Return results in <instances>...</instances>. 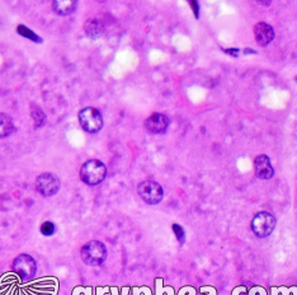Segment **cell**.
<instances>
[{
    "label": "cell",
    "mask_w": 297,
    "mask_h": 295,
    "mask_svg": "<svg viewBox=\"0 0 297 295\" xmlns=\"http://www.w3.org/2000/svg\"><path fill=\"white\" fill-rule=\"evenodd\" d=\"M55 224L51 222H45L44 224L41 225V233L45 235V237H50L55 233Z\"/></svg>",
    "instance_id": "e0dca14e"
},
{
    "label": "cell",
    "mask_w": 297,
    "mask_h": 295,
    "mask_svg": "<svg viewBox=\"0 0 297 295\" xmlns=\"http://www.w3.org/2000/svg\"><path fill=\"white\" fill-rule=\"evenodd\" d=\"M31 116L32 119H33L34 123H36V128L42 127V126L45 125V122H46V116H45L44 111H42L39 107H37L34 103L31 104Z\"/></svg>",
    "instance_id": "5bb4252c"
},
{
    "label": "cell",
    "mask_w": 297,
    "mask_h": 295,
    "mask_svg": "<svg viewBox=\"0 0 297 295\" xmlns=\"http://www.w3.org/2000/svg\"><path fill=\"white\" fill-rule=\"evenodd\" d=\"M189 4H191V7L193 8L194 15H196V17L198 18V3H197V2H193V0H192V2H189Z\"/></svg>",
    "instance_id": "ac0fdd59"
},
{
    "label": "cell",
    "mask_w": 297,
    "mask_h": 295,
    "mask_svg": "<svg viewBox=\"0 0 297 295\" xmlns=\"http://www.w3.org/2000/svg\"><path fill=\"white\" fill-rule=\"evenodd\" d=\"M106 176V165L98 159L87 160L80 170V178L88 186H97V185L102 183Z\"/></svg>",
    "instance_id": "6da1fadb"
},
{
    "label": "cell",
    "mask_w": 297,
    "mask_h": 295,
    "mask_svg": "<svg viewBox=\"0 0 297 295\" xmlns=\"http://www.w3.org/2000/svg\"><path fill=\"white\" fill-rule=\"evenodd\" d=\"M84 31L90 39H98L103 33V27L97 20H88L84 25Z\"/></svg>",
    "instance_id": "4fadbf2b"
},
{
    "label": "cell",
    "mask_w": 297,
    "mask_h": 295,
    "mask_svg": "<svg viewBox=\"0 0 297 295\" xmlns=\"http://www.w3.org/2000/svg\"><path fill=\"white\" fill-rule=\"evenodd\" d=\"M254 167H255V174L258 178L271 179L274 176V170H273L271 160L267 155H258L254 160Z\"/></svg>",
    "instance_id": "30bf717a"
},
{
    "label": "cell",
    "mask_w": 297,
    "mask_h": 295,
    "mask_svg": "<svg viewBox=\"0 0 297 295\" xmlns=\"http://www.w3.org/2000/svg\"><path fill=\"white\" fill-rule=\"evenodd\" d=\"M77 2L76 0H55L52 3L53 12L57 15H70L76 10Z\"/></svg>",
    "instance_id": "8fae6325"
},
{
    "label": "cell",
    "mask_w": 297,
    "mask_h": 295,
    "mask_svg": "<svg viewBox=\"0 0 297 295\" xmlns=\"http://www.w3.org/2000/svg\"><path fill=\"white\" fill-rule=\"evenodd\" d=\"M13 270H14V272L17 273V275H19L23 280L28 281L36 275L37 264L33 257L29 256V254H19V256L15 257L14 261H13Z\"/></svg>",
    "instance_id": "8992f818"
},
{
    "label": "cell",
    "mask_w": 297,
    "mask_h": 295,
    "mask_svg": "<svg viewBox=\"0 0 297 295\" xmlns=\"http://www.w3.org/2000/svg\"><path fill=\"white\" fill-rule=\"evenodd\" d=\"M137 192L140 197L149 205H156L163 200L164 192L162 186L155 181H144L138 185Z\"/></svg>",
    "instance_id": "5b68a950"
},
{
    "label": "cell",
    "mask_w": 297,
    "mask_h": 295,
    "mask_svg": "<svg viewBox=\"0 0 297 295\" xmlns=\"http://www.w3.org/2000/svg\"><path fill=\"white\" fill-rule=\"evenodd\" d=\"M225 52L226 53H230V55H232V56H237V52H239V50H230V49H227V50H225Z\"/></svg>",
    "instance_id": "d6986e66"
},
{
    "label": "cell",
    "mask_w": 297,
    "mask_h": 295,
    "mask_svg": "<svg viewBox=\"0 0 297 295\" xmlns=\"http://www.w3.org/2000/svg\"><path fill=\"white\" fill-rule=\"evenodd\" d=\"M17 32L18 34H21V36L26 37V39H29L31 41L36 42V44H42V39L38 36V34L34 33L32 29H29L28 27L23 26V25H19L17 27Z\"/></svg>",
    "instance_id": "9a60e30c"
},
{
    "label": "cell",
    "mask_w": 297,
    "mask_h": 295,
    "mask_svg": "<svg viewBox=\"0 0 297 295\" xmlns=\"http://www.w3.org/2000/svg\"><path fill=\"white\" fill-rule=\"evenodd\" d=\"M14 130L15 126L12 117L7 114H0V139L10 136L14 133Z\"/></svg>",
    "instance_id": "7c38bea8"
},
{
    "label": "cell",
    "mask_w": 297,
    "mask_h": 295,
    "mask_svg": "<svg viewBox=\"0 0 297 295\" xmlns=\"http://www.w3.org/2000/svg\"><path fill=\"white\" fill-rule=\"evenodd\" d=\"M80 256H82L84 264L89 265V266H99L106 261L107 248L99 241H92V242H88L87 245L83 246Z\"/></svg>",
    "instance_id": "7a4b0ae2"
},
{
    "label": "cell",
    "mask_w": 297,
    "mask_h": 295,
    "mask_svg": "<svg viewBox=\"0 0 297 295\" xmlns=\"http://www.w3.org/2000/svg\"><path fill=\"white\" fill-rule=\"evenodd\" d=\"M80 126L89 134H97L103 127V116L94 107H85L77 115Z\"/></svg>",
    "instance_id": "3957f363"
},
{
    "label": "cell",
    "mask_w": 297,
    "mask_h": 295,
    "mask_svg": "<svg viewBox=\"0 0 297 295\" xmlns=\"http://www.w3.org/2000/svg\"><path fill=\"white\" fill-rule=\"evenodd\" d=\"M36 189L42 196H53L60 190V179L52 173H42L37 177Z\"/></svg>",
    "instance_id": "52a82bcc"
},
{
    "label": "cell",
    "mask_w": 297,
    "mask_h": 295,
    "mask_svg": "<svg viewBox=\"0 0 297 295\" xmlns=\"http://www.w3.org/2000/svg\"><path fill=\"white\" fill-rule=\"evenodd\" d=\"M254 37H255L256 44H258L259 46L264 47L273 41V39H274V31H273V28L269 25L261 22L254 26Z\"/></svg>",
    "instance_id": "9c48e42d"
},
{
    "label": "cell",
    "mask_w": 297,
    "mask_h": 295,
    "mask_svg": "<svg viewBox=\"0 0 297 295\" xmlns=\"http://www.w3.org/2000/svg\"><path fill=\"white\" fill-rule=\"evenodd\" d=\"M275 220L274 216L272 214L267 213V211H262L258 213L251 220V229H253L254 234L259 238H264L271 235L275 227Z\"/></svg>",
    "instance_id": "277c9868"
},
{
    "label": "cell",
    "mask_w": 297,
    "mask_h": 295,
    "mask_svg": "<svg viewBox=\"0 0 297 295\" xmlns=\"http://www.w3.org/2000/svg\"><path fill=\"white\" fill-rule=\"evenodd\" d=\"M172 228L176 239H178L179 245H183V243L186 242V232H184V229L179 224H173Z\"/></svg>",
    "instance_id": "2e32d148"
},
{
    "label": "cell",
    "mask_w": 297,
    "mask_h": 295,
    "mask_svg": "<svg viewBox=\"0 0 297 295\" xmlns=\"http://www.w3.org/2000/svg\"><path fill=\"white\" fill-rule=\"evenodd\" d=\"M145 128L150 134L154 135H159V134H164L168 130L170 125V120L167 115L164 114H152L145 120Z\"/></svg>",
    "instance_id": "ba28073f"
},
{
    "label": "cell",
    "mask_w": 297,
    "mask_h": 295,
    "mask_svg": "<svg viewBox=\"0 0 297 295\" xmlns=\"http://www.w3.org/2000/svg\"><path fill=\"white\" fill-rule=\"evenodd\" d=\"M296 82H297V77H296Z\"/></svg>",
    "instance_id": "ffe728a7"
}]
</instances>
